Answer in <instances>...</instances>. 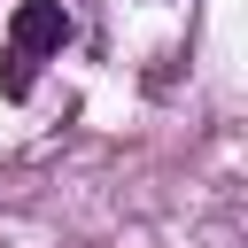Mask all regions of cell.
I'll use <instances>...</instances> for the list:
<instances>
[{"mask_svg":"<svg viewBox=\"0 0 248 248\" xmlns=\"http://www.w3.org/2000/svg\"><path fill=\"white\" fill-rule=\"evenodd\" d=\"M54 46H70V16H62V0H23V8H16V23H8L0 93H8V101H23V93H31L39 54H54Z\"/></svg>","mask_w":248,"mask_h":248,"instance_id":"1","label":"cell"}]
</instances>
